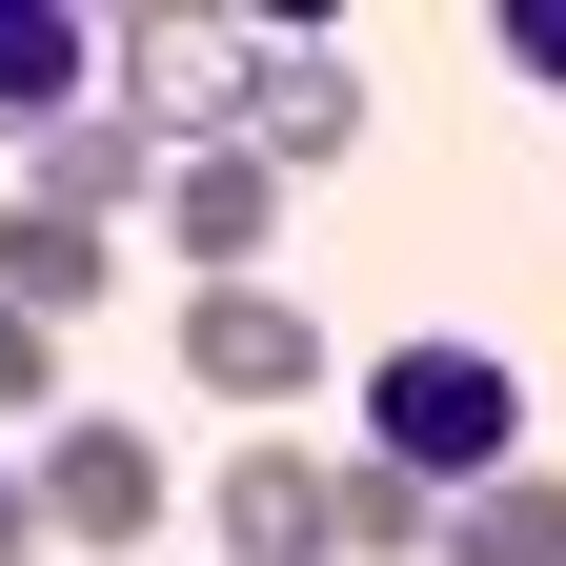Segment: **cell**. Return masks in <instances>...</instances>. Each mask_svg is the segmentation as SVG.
<instances>
[{
	"label": "cell",
	"instance_id": "cell-1",
	"mask_svg": "<svg viewBox=\"0 0 566 566\" xmlns=\"http://www.w3.org/2000/svg\"><path fill=\"white\" fill-rule=\"evenodd\" d=\"M365 465H405L424 506H446V485H485V465H526V385H506V344H385L365 365Z\"/></svg>",
	"mask_w": 566,
	"mask_h": 566
},
{
	"label": "cell",
	"instance_id": "cell-2",
	"mask_svg": "<svg viewBox=\"0 0 566 566\" xmlns=\"http://www.w3.org/2000/svg\"><path fill=\"white\" fill-rule=\"evenodd\" d=\"M263 41H283V21L163 0V21H122V41H102V102H122L142 142H163V163H182V142H243V82H263Z\"/></svg>",
	"mask_w": 566,
	"mask_h": 566
},
{
	"label": "cell",
	"instance_id": "cell-3",
	"mask_svg": "<svg viewBox=\"0 0 566 566\" xmlns=\"http://www.w3.org/2000/svg\"><path fill=\"white\" fill-rule=\"evenodd\" d=\"M21 506H41L61 546H82V566H122L142 526L182 506V485H163V446H142L122 405H61V424H41V465H21Z\"/></svg>",
	"mask_w": 566,
	"mask_h": 566
},
{
	"label": "cell",
	"instance_id": "cell-4",
	"mask_svg": "<svg viewBox=\"0 0 566 566\" xmlns=\"http://www.w3.org/2000/svg\"><path fill=\"white\" fill-rule=\"evenodd\" d=\"M182 385L243 405V424H283V405L324 385V324L283 304V283H182Z\"/></svg>",
	"mask_w": 566,
	"mask_h": 566
},
{
	"label": "cell",
	"instance_id": "cell-5",
	"mask_svg": "<svg viewBox=\"0 0 566 566\" xmlns=\"http://www.w3.org/2000/svg\"><path fill=\"white\" fill-rule=\"evenodd\" d=\"M344 142H365V82H344V41H324V21H283V41H263V82H243V163H263V182H324Z\"/></svg>",
	"mask_w": 566,
	"mask_h": 566
},
{
	"label": "cell",
	"instance_id": "cell-6",
	"mask_svg": "<svg viewBox=\"0 0 566 566\" xmlns=\"http://www.w3.org/2000/svg\"><path fill=\"white\" fill-rule=\"evenodd\" d=\"M0 202H61V223H102V243H122L142 202H163V142H142L122 102H82V122H41V142H21V182H0Z\"/></svg>",
	"mask_w": 566,
	"mask_h": 566
},
{
	"label": "cell",
	"instance_id": "cell-7",
	"mask_svg": "<svg viewBox=\"0 0 566 566\" xmlns=\"http://www.w3.org/2000/svg\"><path fill=\"white\" fill-rule=\"evenodd\" d=\"M142 223L182 243V283H263V223H283V182L243 163V142H182V163H163V202H142Z\"/></svg>",
	"mask_w": 566,
	"mask_h": 566
},
{
	"label": "cell",
	"instance_id": "cell-8",
	"mask_svg": "<svg viewBox=\"0 0 566 566\" xmlns=\"http://www.w3.org/2000/svg\"><path fill=\"white\" fill-rule=\"evenodd\" d=\"M202 526H223V566H324V465L283 446V424H243L223 485H202Z\"/></svg>",
	"mask_w": 566,
	"mask_h": 566
},
{
	"label": "cell",
	"instance_id": "cell-9",
	"mask_svg": "<svg viewBox=\"0 0 566 566\" xmlns=\"http://www.w3.org/2000/svg\"><path fill=\"white\" fill-rule=\"evenodd\" d=\"M0 304L82 344V324L122 304V243H102V223H61V202H0Z\"/></svg>",
	"mask_w": 566,
	"mask_h": 566
},
{
	"label": "cell",
	"instance_id": "cell-10",
	"mask_svg": "<svg viewBox=\"0 0 566 566\" xmlns=\"http://www.w3.org/2000/svg\"><path fill=\"white\" fill-rule=\"evenodd\" d=\"M82 102H102V21L82 0H0V142H41Z\"/></svg>",
	"mask_w": 566,
	"mask_h": 566
},
{
	"label": "cell",
	"instance_id": "cell-11",
	"mask_svg": "<svg viewBox=\"0 0 566 566\" xmlns=\"http://www.w3.org/2000/svg\"><path fill=\"white\" fill-rule=\"evenodd\" d=\"M424 566H566V465H485V485H446Z\"/></svg>",
	"mask_w": 566,
	"mask_h": 566
},
{
	"label": "cell",
	"instance_id": "cell-12",
	"mask_svg": "<svg viewBox=\"0 0 566 566\" xmlns=\"http://www.w3.org/2000/svg\"><path fill=\"white\" fill-rule=\"evenodd\" d=\"M424 526H446V506H424L405 465H365V446L324 465V546H365V566H424Z\"/></svg>",
	"mask_w": 566,
	"mask_h": 566
},
{
	"label": "cell",
	"instance_id": "cell-13",
	"mask_svg": "<svg viewBox=\"0 0 566 566\" xmlns=\"http://www.w3.org/2000/svg\"><path fill=\"white\" fill-rule=\"evenodd\" d=\"M0 424H61V324L0 304Z\"/></svg>",
	"mask_w": 566,
	"mask_h": 566
},
{
	"label": "cell",
	"instance_id": "cell-14",
	"mask_svg": "<svg viewBox=\"0 0 566 566\" xmlns=\"http://www.w3.org/2000/svg\"><path fill=\"white\" fill-rule=\"evenodd\" d=\"M506 82H546V102H566V0H506Z\"/></svg>",
	"mask_w": 566,
	"mask_h": 566
},
{
	"label": "cell",
	"instance_id": "cell-15",
	"mask_svg": "<svg viewBox=\"0 0 566 566\" xmlns=\"http://www.w3.org/2000/svg\"><path fill=\"white\" fill-rule=\"evenodd\" d=\"M21 546H41V506H21V465H0V566H21Z\"/></svg>",
	"mask_w": 566,
	"mask_h": 566
}]
</instances>
